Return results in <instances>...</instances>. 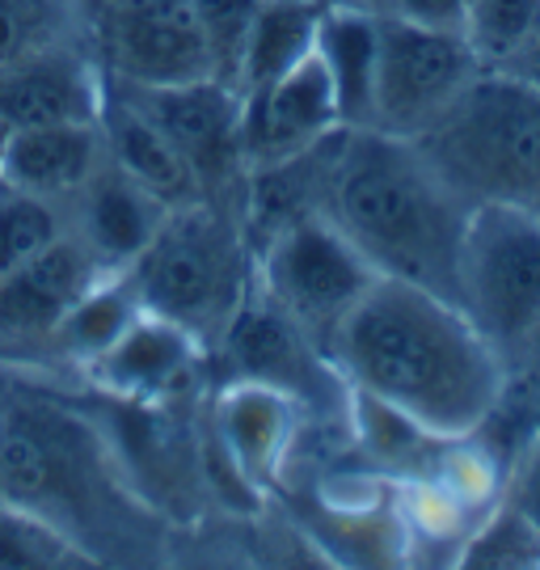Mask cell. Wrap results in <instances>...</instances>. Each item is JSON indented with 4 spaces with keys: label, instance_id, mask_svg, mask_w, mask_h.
I'll return each instance as SVG.
<instances>
[{
    "label": "cell",
    "instance_id": "9c48e42d",
    "mask_svg": "<svg viewBox=\"0 0 540 570\" xmlns=\"http://www.w3.org/2000/svg\"><path fill=\"white\" fill-rule=\"evenodd\" d=\"M85 21L110 81L160 89L216 77L195 0H101Z\"/></svg>",
    "mask_w": 540,
    "mask_h": 570
},
{
    "label": "cell",
    "instance_id": "4fadbf2b",
    "mask_svg": "<svg viewBox=\"0 0 540 570\" xmlns=\"http://www.w3.org/2000/svg\"><path fill=\"white\" fill-rule=\"evenodd\" d=\"M106 102V68L77 35L0 68V131L47 122H98Z\"/></svg>",
    "mask_w": 540,
    "mask_h": 570
},
{
    "label": "cell",
    "instance_id": "6da1fadb",
    "mask_svg": "<svg viewBox=\"0 0 540 570\" xmlns=\"http://www.w3.org/2000/svg\"><path fill=\"white\" fill-rule=\"evenodd\" d=\"M351 393L372 397L431 440H469L507 402L511 364L456 301L376 279L325 343Z\"/></svg>",
    "mask_w": 540,
    "mask_h": 570
},
{
    "label": "cell",
    "instance_id": "f546056e",
    "mask_svg": "<svg viewBox=\"0 0 540 570\" xmlns=\"http://www.w3.org/2000/svg\"><path fill=\"white\" fill-rule=\"evenodd\" d=\"M464 9L469 0H389V13L422 21V26H448V30H461Z\"/></svg>",
    "mask_w": 540,
    "mask_h": 570
},
{
    "label": "cell",
    "instance_id": "1f68e13d",
    "mask_svg": "<svg viewBox=\"0 0 540 570\" xmlns=\"http://www.w3.org/2000/svg\"><path fill=\"white\" fill-rule=\"evenodd\" d=\"M507 72H516V77H523V81L532 85V89H540V39L532 42V47H528V51H523L520 60L511 63Z\"/></svg>",
    "mask_w": 540,
    "mask_h": 570
},
{
    "label": "cell",
    "instance_id": "44dd1931",
    "mask_svg": "<svg viewBox=\"0 0 540 570\" xmlns=\"http://www.w3.org/2000/svg\"><path fill=\"white\" fill-rule=\"evenodd\" d=\"M321 9H325V0H262L258 21H254L245 56H240V94L283 77L317 47Z\"/></svg>",
    "mask_w": 540,
    "mask_h": 570
},
{
    "label": "cell",
    "instance_id": "3957f363",
    "mask_svg": "<svg viewBox=\"0 0 540 570\" xmlns=\"http://www.w3.org/2000/svg\"><path fill=\"white\" fill-rule=\"evenodd\" d=\"M317 212L381 279H405L461 305V249L473 204L419 140L338 127L325 144Z\"/></svg>",
    "mask_w": 540,
    "mask_h": 570
},
{
    "label": "cell",
    "instance_id": "8992f818",
    "mask_svg": "<svg viewBox=\"0 0 540 570\" xmlns=\"http://www.w3.org/2000/svg\"><path fill=\"white\" fill-rule=\"evenodd\" d=\"M461 308L511 364L540 322V216L523 204H478L461 249Z\"/></svg>",
    "mask_w": 540,
    "mask_h": 570
},
{
    "label": "cell",
    "instance_id": "d6a6232c",
    "mask_svg": "<svg viewBox=\"0 0 540 570\" xmlns=\"http://www.w3.org/2000/svg\"><path fill=\"white\" fill-rule=\"evenodd\" d=\"M325 4H360V9H376V13H389V0H325Z\"/></svg>",
    "mask_w": 540,
    "mask_h": 570
},
{
    "label": "cell",
    "instance_id": "f1b7e54d",
    "mask_svg": "<svg viewBox=\"0 0 540 570\" xmlns=\"http://www.w3.org/2000/svg\"><path fill=\"white\" fill-rule=\"evenodd\" d=\"M507 503L540 532V414L532 419V428L523 431L520 456H516V469H511V494H507Z\"/></svg>",
    "mask_w": 540,
    "mask_h": 570
},
{
    "label": "cell",
    "instance_id": "d590c367",
    "mask_svg": "<svg viewBox=\"0 0 540 570\" xmlns=\"http://www.w3.org/2000/svg\"><path fill=\"white\" fill-rule=\"evenodd\" d=\"M0 190H4V183H0Z\"/></svg>",
    "mask_w": 540,
    "mask_h": 570
},
{
    "label": "cell",
    "instance_id": "277c9868",
    "mask_svg": "<svg viewBox=\"0 0 540 570\" xmlns=\"http://www.w3.org/2000/svg\"><path fill=\"white\" fill-rule=\"evenodd\" d=\"M419 144L473 207L540 199V89L507 68H481Z\"/></svg>",
    "mask_w": 540,
    "mask_h": 570
},
{
    "label": "cell",
    "instance_id": "ac0fdd59",
    "mask_svg": "<svg viewBox=\"0 0 540 570\" xmlns=\"http://www.w3.org/2000/svg\"><path fill=\"white\" fill-rule=\"evenodd\" d=\"M98 127H101V144H106V161L119 165L122 174L136 178L144 190H153L169 212L174 207L207 204L195 169L174 148V140L110 77H106V102H101Z\"/></svg>",
    "mask_w": 540,
    "mask_h": 570
},
{
    "label": "cell",
    "instance_id": "4316f807",
    "mask_svg": "<svg viewBox=\"0 0 540 570\" xmlns=\"http://www.w3.org/2000/svg\"><path fill=\"white\" fill-rule=\"evenodd\" d=\"M39 567H89L80 550H72L60 532L39 524L35 515L9 508L0 499V570H39Z\"/></svg>",
    "mask_w": 540,
    "mask_h": 570
},
{
    "label": "cell",
    "instance_id": "83f0119b",
    "mask_svg": "<svg viewBox=\"0 0 540 570\" xmlns=\"http://www.w3.org/2000/svg\"><path fill=\"white\" fill-rule=\"evenodd\" d=\"M258 9L262 0H195L203 39L212 51V72H216V81H228L233 89H237L240 56H245L249 30L258 21Z\"/></svg>",
    "mask_w": 540,
    "mask_h": 570
},
{
    "label": "cell",
    "instance_id": "7402d4cb",
    "mask_svg": "<svg viewBox=\"0 0 540 570\" xmlns=\"http://www.w3.org/2000/svg\"><path fill=\"white\" fill-rule=\"evenodd\" d=\"M140 313L144 305L140 296H136V284H131V271H110V275H101L98 284L80 296L77 305L68 308V317L51 330L47 346L60 360H72V364L85 367L94 364Z\"/></svg>",
    "mask_w": 540,
    "mask_h": 570
},
{
    "label": "cell",
    "instance_id": "7a4b0ae2",
    "mask_svg": "<svg viewBox=\"0 0 540 570\" xmlns=\"http://www.w3.org/2000/svg\"><path fill=\"white\" fill-rule=\"evenodd\" d=\"M0 499L80 550L89 567H148L165 520L131 482L119 444L68 397L0 389Z\"/></svg>",
    "mask_w": 540,
    "mask_h": 570
},
{
    "label": "cell",
    "instance_id": "836d02e7",
    "mask_svg": "<svg viewBox=\"0 0 540 570\" xmlns=\"http://www.w3.org/2000/svg\"><path fill=\"white\" fill-rule=\"evenodd\" d=\"M94 4H101V0H80V13H85V9H94Z\"/></svg>",
    "mask_w": 540,
    "mask_h": 570
},
{
    "label": "cell",
    "instance_id": "2e32d148",
    "mask_svg": "<svg viewBox=\"0 0 540 570\" xmlns=\"http://www.w3.org/2000/svg\"><path fill=\"white\" fill-rule=\"evenodd\" d=\"M301 402L258 381H228L216 397V444L245 490L279 482L301 435Z\"/></svg>",
    "mask_w": 540,
    "mask_h": 570
},
{
    "label": "cell",
    "instance_id": "9a60e30c",
    "mask_svg": "<svg viewBox=\"0 0 540 570\" xmlns=\"http://www.w3.org/2000/svg\"><path fill=\"white\" fill-rule=\"evenodd\" d=\"M101 275L110 271H101L98 258L72 233L56 237L35 258L0 275V346H47L51 330Z\"/></svg>",
    "mask_w": 540,
    "mask_h": 570
},
{
    "label": "cell",
    "instance_id": "52a82bcc",
    "mask_svg": "<svg viewBox=\"0 0 540 570\" xmlns=\"http://www.w3.org/2000/svg\"><path fill=\"white\" fill-rule=\"evenodd\" d=\"M376 279L381 275L321 212H304L275 225L258 258L262 296L283 308L321 351Z\"/></svg>",
    "mask_w": 540,
    "mask_h": 570
},
{
    "label": "cell",
    "instance_id": "e0dca14e",
    "mask_svg": "<svg viewBox=\"0 0 540 570\" xmlns=\"http://www.w3.org/2000/svg\"><path fill=\"white\" fill-rule=\"evenodd\" d=\"M63 204L72 220L68 233L98 258L101 271H127L169 216V207L153 190H144L110 161H101Z\"/></svg>",
    "mask_w": 540,
    "mask_h": 570
},
{
    "label": "cell",
    "instance_id": "ffe728a7",
    "mask_svg": "<svg viewBox=\"0 0 540 570\" xmlns=\"http://www.w3.org/2000/svg\"><path fill=\"white\" fill-rule=\"evenodd\" d=\"M317 56L334 85L342 127H372V94L381 63V13L360 4H325Z\"/></svg>",
    "mask_w": 540,
    "mask_h": 570
},
{
    "label": "cell",
    "instance_id": "5b68a950",
    "mask_svg": "<svg viewBox=\"0 0 540 570\" xmlns=\"http://www.w3.org/2000/svg\"><path fill=\"white\" fill-rule=\"evenodd\" d=\"M127 271L140 305L195 334L203 346L220 343V334L249 296L240 228L216 204L174 207Z\"/></svg>",
    "mask_w": 540,
    "mask_h": 570
},
{
    "label": "cell",
    "instance_id": "603a6c76",
    "mask_svg": "<svg viewBox=\"0 0 540 570\" xmlns=\"http://www.w3.org/2000/svg\"><path fill=\"white\" fill-rule=\"evenodd\" d=\"M461 30L481 68H511L540 39V0H469Z\"/></svg>",
    "mask_w": 540,
    "mask_h": 570
},
{
    "label": "cell",
    "instance_id": "7c38bea8",
    "mask_svg": "<svg viewBox=\"0 0 540 570\" xmlns=\"http://www.w3.org/2000/svg\"><path fill=\"white\" fill-rule=\"evenodd\" d=\"M338 127L342 119L334 85H330L317 47L283 77L240 94V148H245L249 174L296 161L304 153H313L321 140H330Z\"/></svg>",
    "mask_w": 540,
    "mask_h": 570
},
{
    "label": "cell",
    "instance_id": "cb8c5ba5",
    "mask_svg": "<svg viewBox=\"0 0 540 570\" xmlns=\"http://www.w3.org/2000/svg\"><path fill=\"white\" fill-rule=\"evenodd\" d=\"M63 233H68V212L60 199H42L9 186L0 190V275L35 258Z\"/></svg>",
    "mask_w": 540,
    "mask_h": 570
},
{
    "label": "cell",
    "instance_id": "d4e9b609",
    "mask_svg": "<svg viewBox=\"0 0 540 570\" xmlns=\"http://www.w3.org/2000/svg\"><path fill=\"white\" fill-rule=\"evenodd\" d=\"M80 0H0V68L47 42L80 35Z\"/></svg>",
    "mask_w": 540,
    "mask_h": 570
},
{
    "label": "cell",
    "instance_id": "8fae6325",
    "mask_svg": "<svg viewBox=\"0 0 540 570\" xmlns=\"http://www.w3.org/2000/svg\"><path fill=\"white\" fill-rule=\"evenodd\" d=\"M216 346L228 360V381H258L301 406H325L330 393H351L330 355L266 296H245Z\"/></svg>",
    "mask_w": 540,
    "mask_h": 570
},
{
    "label": "cell",
    "instance_id": "5bb4252c",
    "mask_svg": "<svg viewBox=\"0 0 540 570\" xmlns=\"http://www.w3.org/2000/svg\"><path fill=\"white\" fill-rule=\"evenodd\" d=\"M203 364V343L181 326L144 308L94 364H85V381L122 406L153 410L195 381Z\"/></svg>",
    "mask_w": 540,
    "mask_h": 570
},
{
    "label": "cell",
    "instance_id": "ba28073f",
    "mask_svg": "<svg viewBox=\"0 0 540 570\" xmlns=\"http://www.w3.org/2000/svg\"><path fill=\"white\" fill-rule=\"evenodd\" d=\"M481 72V60L464 30L422 26V21L381 13V63L372 94V127L389 136L419 140L461 89Z\"/></svg>",
    "mask_w": 540,
    "mask_h": 570
},
{
    "label": "cell",
    "instance_id": "e575fe53",
    "mask_svg": "<svg viewBox=\"0 0 540 570\" xmlns=\"http://www.w3.org/2000/svg\"><path fill=\"white\" fill-rule=\"evenodd\" d=\"M528 207H532V212H537V216H540V199H537V204H528Z\"/></svg>",
    "mask_w": 540,
    "mask_h": 570
},
{
    "label": "cell",
    "instance_id": "30bf717a",
    "mask_svg": "<svg viewBox=\"0 0 540 570\" xmlns=\"http://www.w3.org/2000/svg\"><path fill=\"white\" fill-rule=\"evenodd\" d=\"M119 89H127L148 110V119L174 140V148L195 169L207 204H216L237 186L240 174H249L240 148V89L216 77L160 85V89H140V85H119Z\"/></svg>",
    "mask_w": 540,
    "mask_h": 570
},
{
    "label": "cell",
    "instance_id": "4dcf8cb0",
    "mask_svg": "<svg viewBox=\"0 0 540 570\" xmlns=\"http://www.w3.org/2000/svg\"><path fill=\"white\" fill-rule=\"evenodd\" d=\"M511 372H520L523 376V389L532 393V406L540 414V322L537 330L516 346V355H511Z\"/></svg>",
    "mask_w": 540,
    "mask_h": 570
},
{
    "label": "cell",
    "instance_id": "d6986e66",
    "mask_svg": "<svg viewBox=\"0 0 540 570\" xmlns=\"http://www.w3.org/2000/svg\"><path fill=\"white\" fill-rule=\"evenodd\" d=\"M106 161L98 122H47L0 131V183L42 199H68Z\"/></svg>",
    "mask_w": 540,
    "mask_h": 570
},
{
    "label": "cell",
    "instance_id": "484cf974",
    "mask_svg": "<svg viewBox=\"0 0 540 570\" xmlns=\"http://www.w3.org/2000/svg\"><path fill=\"white\" fill-rule=\"evenodd\" d=\"M456 567H540V532L511 503H502L481 529L469 532Z\"/></svg>",
    "mask_w": 540,
    "mask_h": 570
}]
</instances>
